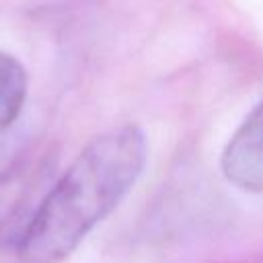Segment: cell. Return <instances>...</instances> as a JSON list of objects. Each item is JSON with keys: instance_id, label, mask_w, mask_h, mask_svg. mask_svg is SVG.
Segmentation results:
<instances>
[{"instance_id": "6da1fadb", "label": "cell", "mask_w": 263, "mask_h": 263, "mask_svg": "<svg viewBox=\"0 0 263 263\" xmlns=\"http://www.w3.org/2000/svg\"><path fill=\"white\" fill-rule=\"evenodd\" d=\"M146 152V136L138 125L92 138L45 191L16 247L14 263H64L136 185Z\"/></svg>"}, {"instance_id": "7a4b0ae2", "label": "cell", "mask_w": 263, "mask_h": 263, "mask_svg": "<svg viewBox=\"0 0 263 263\" xmlns=\"http://www.w3.org/2000/svg\"><path fill=\"white\" fill-rule=\"evenodd\" d=\"M226 181L247 193H263V101L242 119L220 156Z\"/></svg>"}, {"instance_id": "3957f363", "label": "cell", "mask_w": 263, "mask_h": 263, "mask_svg": "<svg viewBox=\"0 0 263 263\" xmlns=\"http://www.w3.org/2000/svg\"><path fill=\"white\" fill-rule=\"evenodd\" d=\"M43 195L37 189V175L29 168H0V249L16 251Z\"/></svg>"}, {"instance_id": "277c9868", "label": "cell", "mask_w": 263, "mask_h": 263, "mask_svg": "<svg viewBox=\"0 0 263 263\" xmlns=\"http://www.w3.org/2000/svg\"><path fill=\"white\" fill-rule=\"evenodd\" d=\"M27 99V72L10 53L0 51V132L21 113Z\"/></svg>"}]
</instances>
